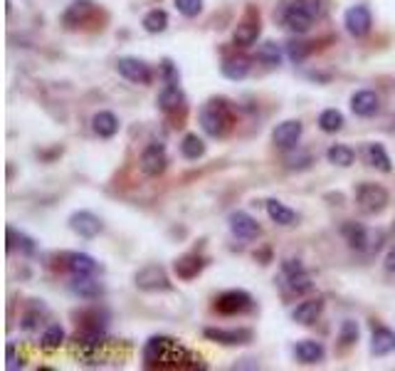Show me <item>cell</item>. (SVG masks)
<instances>
[{
    "label": "cell",
    "mask_w": 395,
    "mask_h": 371,
    "mask_svg": "<svg viewBox=\"0 0 395 371\" xmlns=\"http://www.w3.org/2000/svg\"><path fill=\"white\" fill-rule=\"evenodd\" d=\"M144 366L148 369H166V371H195L208 369V364L198 354L180 347L176 339L156 334L144 347Z\"/></svg>",
    "instance_id": "cell-1"
},
{
    "label": "cell",
    "mask_w": 395,
    "mask_h": 371,
    "mask_svg": "<svg viewBox=\"0 0 395 371\" xmlns=\"http://www.w3.org/2000/svg\"><path fill=\"white\" fill-rule=\"evenodd\" d=\"M198 121H201L203 131H206L208 137H225L230 129H233V107H230L228 99L222 97H212L208 99L206 104L201 107L198 112Z\"/></svg>",
    "instance_id": "cell-2"
},
{
    "label": "cell",
    "mask_w": 395,
    "mask_h": 371,
    "mask_svg": "<svg viewBox=\"0 0 395 371\" xmlns=\"http://www.w3.org/2000/svg\"><path fill=\"white\" fill-rule=\"evenodd\" d=\"M341 233L348 245L358 252H378L380 243H383V233H373V230L363 228L361 223H353V220L341 225Z\"/></svg>",
    "instance_id": "cell-3"
},
{
    "label": "cell",
    "mask_w": 395,
    "mask_h": 371,
    "mask_svg": "<svg viewBox=\"0 0 395 371\" xmlns=\"http://www.w3.org/2000/svg\"><path fill=\"white\" fill-rule=\"evenodd\" d=\"M388 201H390L388 191L378 183H361L356 188V206L361 208V213L366 215L380 213V211L388 206Z\"/></svg>",
    "instance_id": "cell-4"
},
{
    "label": "cell",
    "mask_w": 395,
    "mask_h": 371,
    "mask_svg": "<svg viewBox=\"0 0 395 371\" xmlns=\"http://www.w3.org/2000/svg\"><path fill=\"white\" fill-rule=\"evenodd\" d=\"M281 278H284V287H287L292 295H307V292L314 289V282H311V278L307 275L304 265L299 260H292V257L281 262Z\"/></svg>",
    "instance_id": "cell-5"
},
{
    "label": "cell",
    "mask_w": 395,
    "mask_h": 371,
    "mask_svg": "<svg viewBox=\"0 0 395 371\" xmlns=\"http://www.w3.org/2000/svg\"><path fill=\"white\" fill-rule=\"evenodd\" d=\"M136 287L144 289V292H171L173 289V282L168 280L166 270L161 265H146L141 268L134 278Z\"/></svg>",
    "instance_id": "cell-6"
},
{
    "label": "cell",
    "mask_w": 395,
    "mask_h": 371,
    "mask_svg": "<svg viewBox=\"0 0 395 371\" xmlns=\"http://www.w3.org/2000/svg\"><path fill=\"white\" fill-rule=\"evenodd\" d=\"M252 295L245 292V289H225L220 297L215 300V310L225 317H233V315H245V312L252 310Z\"/></svg>",
    "instance_id": "cell-7"
},
{
    "label": "cell",
    "mask_w": 395,
    "mask_h": 371,
    "mask_svg": "<svg viewBox=\"0 0 395 371\" xmlns=\"http://www.w3.org/2000/svg\"><path fill=\"white\" fill-rule=\"evenodd\" d=\"M262 33V25H260V13L255 8H249L247 15L238 22V28L233 33V43L240 45V47H249V45H255L257 38Z\"/></svg>",
    "instance_id": "cell-8"
},
{
    "label": "cell",
    "mask_w": 395,
    "mask_h": 371,
    "mask_svg": "<svg viewBox=\"0 0 395 371\" xmlns=\"http://www.w3.org/2000/svg\"><path fill=\"white\" fill-rule=\"evenodd\" d=\"M203 334H206V339L222 344V347H242V344L252 342V329H247V327H233V329L208 327Z\"/></svg>",
    "instance_id": "cell-9"
},
{
    "label": "cell",
    "mask_w": 395,
    "mask_h": 371,
    "mask_svg": "<svg viewBox=\"0 0 395 371\" xmlns=\"http://www.w3.org/2000/svg\"><path fill=\"white\" fill-rule=\"evenodd\" d=\"M116 72L134 84H148L153 77L151 67L144 60H139V57H119V60H116Z\"/></svg>",
    "instance_id": "cell-10"
},
{
    "label": "cell",
    "mask_w": 395,
    "mask_h": 371,
    "mask_svg": "<svg viewBox=\"0 0 395 371\" xmlns=\"http://www.w3.org/2000/svg\"><path fill=\"white\" fill-rule=\"evenodd\" d=\"M343 25H346V30L353 38H366L371 33V28H373V15H371V10L366 6H353L343 15Z\"/></svg>",
    "instance_id": "cell-11"
},
{
    "label": "cell",
    "mask_w": 395,
    "mask_h": 371,
    "mask_svg": "<svg viewBox=\"0 0 395 371\" xmlns=\"http://www.w3.org/2000/svg\"><path fill=\"white\" fill-rule=\"evenodd\" d=\"M97 13V6L92 0H75L72 6H67V10L62 13V25L67 30H77L82 25H87L92 20V15Z\"/></svg>",
    "instance_id": "cell-12"
},
{
    "label": "cell",
    "mask_w": 395,
    "mask_h": 371,
    "mask_svg": "<svg viewBox=\"0 0 395 371\" xmlns=\"http://www.w3.org/2000/svg\"><path fill=\"white\" fill-rule=\"evenodd\" d=\"M302 121L299 119H287L281 121V124H277V129L272 131V142H274L277 149H284V151H289V149H294L299 144V139H302Z\"/></svg>",
    "instance_id": "cell-13"
},
{
    "label": "cell",
    "mask_w": 395,
    "mask_h": 371,
    "mask_svg": "<svg viewBox=\"0 0 395 371\" xmlns=\"http://www.w3.org/2000/svg\"><path fill=\"white\" fill-rule=\"evenodd\" d=\"M228 225H230V233H233L235 238H240V241H255V238H260V233H262L257 220L249 213H245V211L230 213Z\"/></svg>",
    "instance_id": "cell-14"
},
{
    "label": "cell",
    "mask_w": 395,
    "mask_h": 371,
    "mask_svg": "<svg viewBox=\"0 0 395 371\" xmlns=\"http://www.w3.org/2000/svg\"><path fill=\"white\" fill-rule=\"evenodd\" d=\"M168 166L166 146L163 144H148L141 153V171L146 176H161Z\"/></svg>",
    "instance_id": "cell-15"
},
{
    "label": "cell",
    "mask_w": 395,
    "mask_h": 371,
    "mask_svg": "<svg viewBox=\"0 0 395 371\" xmlns=\"http://www.w3.org/2000/svg\"><path fill=\"white\" fill-rule=\"evenodd\" d=\"M70 228L72 233H77L79 238H97L99 233H102V220L97 218L94 213H89V211H77V213L70 215Z\"/></svg>",
    "instance_id": "cell-16"
},
{
    "label": "cell",
    "mask_w": 395,
    "mask_h": 371,
    "mask_svg": "<svg viewBox=\"0 0 395 371\" xmlns=\"http://www.w3.org/2000/svg\"><path fill=\"white\" fill-rule=\"evenodd\" d=\"M351 112L363 119H371L380 112V97L373 89H361L351 97Z\"/></svg>",
    "instance_id": "cell-17"
},
{
    "label": "cell",
    "mask_w": 395,
    "mask_h": 371,
    "mask_svg": "<svg viewBox=\"0 0 395 371\" xmlns=\"http://www.w3.org/2000/svg\"><path fill=\"white\" fill-rule=\"evenodd\" d=\"M65 265L72 273V278H89V275L99 273V262L87 252H70Z\"/></svg>",
    "instance_id": "cell-18"
},
{
    "label": "cell",
    "mask_w": 395,
    "mask_h": 371,
    "mask_svg": "<svg viewBox=\"0 0 395 371\" xmlns=\"http://www.w3.org/2000/svg\"><path fill=\"white\" fill-rule=\"evenodd\" d=\"M203 268H206V257L198 255V252H185V255H180L178 260L173 262V270L180 280L198 278V275L203 273Z\"/></svg>",
    "instance_id": "cell-19"
},
{
    "label": "cell",
    "mask_w": 395,
    "mask_h": 371,
    "mask_svg": "<svg viewBox=\"0 0 395 371\" xmlns=\"http://www.w3.org/2000/svg\"><path fill=\"white\" fill-rule=\"evenodd\" d=\"M311 22H314V17L309 15L299 3H292V6L284 10V25H287L292 33H297V35L309 33V30H311Z\"/></svg>",
    "instance_id": "cell-20"
},
{
    "label": "cell",
    "mask_w": 395,
    "mask_h": 371,
    "mask_svg": "<svg viewBox=\"0 0 395 371\" xmlns=\"http://www.w3.org/2000/svg\"><path fill=\"white\" fill-rule=\"evenodd\" d=\"M158 107H161V112H166V114H176V112H183L185 109V94L183 89L178 87V84H166V87L161 89V94H158Z\"/></svg>",
    "instance_id": "cell-21"
},
{
    "label": "cell",
    "mask_w": 395,
    "mask_h": 371,
    "mask_svg": "<svg viewBox=\"0 0 395 371\" xmlns=\"http://www.w3.org/2000/svg\"><path fill=\"white\" fill-rule=\"evenodd\" d=\"M294 356H297V361H302V364H319V361H324L326 349H324V344L316 342V339H302V342L294 347Z\"/></svg>",
    "instance_id": "cell-22"
},
{
    "label": "cell",
    "mask_w": 395,
    "mask_h": 371,
    "mask_svg": "<svg viewBox=\"0 0 395 371\" xmlns=\"http://www.w3.org/2000/svg\"><path fill=\"white\" fill-rule=\"evenodd\" d=\"M220 72L228 80H233V82H240V80H245V77L249 75V57L247 55H228L225 60H222L220 65Z\"/></svg>",
    "instance_id": "cell-23"
},
{
    "label": "cell",
    "mask_w": 395,
    "mask_h": 371,
    "mask_svg": "<svg viewBox=\"0 0 395 371\" xmlns=\"http://www.w3.org/2000/svg\"><path fill=\"white\" fill-rule=\"evenodd\" d=\"M321 310H324V297H314V300L299 302L292 312V319L299 324H314L319 319Z\"/></svg>",
    "instance_id": "cell-24"
},
{
    "label": "cell",
    "mask_w": 395,
    "mask_h": 371,
    "mask_svg": "<svg viewBox=\"0 0 395 371\" xmlns=\"http://www.w3.org/2000/svg\"><path fill=\"white\" fill-rule=\"evenodd\" d=\"M363 156H366V164L373 166V169H378V171H383V174H390V171H393V161H390V156H388V151H385L383 144H378V142L366 144Z\"/></svg>",
    "instance_id": "cell-25"
},
{
    "label": "cell",
    "mask_w": 395,
    "mask_h": 371,
    "mask_svg": "<svg viewBox=\"0 0 395 371\" xmlns=\"http://www.w3.org/2000/svg\"><path fill=\"white\" fill-rule=\"evenodd\" d=\"M395 351V332L388 327H373V337H371V354L373 356H388Z\"/></svg>",
    "instance_id": "cell-26"
},
{
    "label": "cell",
    "mask_w": 395,
    "mask_h": 371,
    "mask_svg": "<svg viewBox=\"0 0 395 371\" xmlns=\"http://www.w3.org/2000/svg\"><path fill=\"white\" fill-rule=\"evenodd\" d=\"M70 289H72V295L82 297V300H97L104 292L102 282L94 280V275H89V278H72Z\"/></svg>",
    "instance_id": "cell-27"
},
{
    "label": "cell",
    "mask_w": 395,
    "mask_h": 371,
    "mask_svg": "<svg viewBox=\"0 0 395 371\" xmlns=\"http://www.w3.org/2000/svg\"><path fill=\"white\" fill-rule=\"evenodd\" d=\"M267 215H270V220L277 225H294L299 220V215L294 213L292 208L284 206V203L277 201V198H270V201H267Z\"/></svg>",
    "instance_id": "cell-28"
},
{
    "label": "cell",
    "mask_w": 395,
    "mask_h": 371,
    "mask_svg": "<svg viewBox=\"0 0 395 371\" xmlns=\"http://www.w3.org/2000/svg\"><path fill=\"white\" fill-rule=\"evenodd\" d=\"M92 129L97 137L111 139L116 131H119V119H116L111 112H97V114L92 116Z\"/></svg>",
    "instance_id": "cell-29"
},
{
    "label": "cell",
    "mask_w": 395,
    "mask_h": 371,
    "mask_svg": "<svg viewBox=\"0 0 395 371\" xmlns=\"http://www.w3.org/2000/svg\"><path fill=\"white\" fill-rule=\"evenodd\" d=\"M326 158H329V164L341 166V169H348V166L353 164L356 153H353V149L346 146V144H334V146L326 149Z\"/></svg>",
    "instance_id": "cell-30"
},
{
    "label": "cell",
    "mask_w": 395,
    "mask_h": 371,
    "mask_svg": "<svg viewBox=\"0 0 395 371\" xmlns=\"http://www.w3.org/2000/svg\"><path fill=\"white\" fill-rule=\"evenodd\" d=\"M141 25H144V30L151 35L163 33V30L168 28V13L161 10V8H153V10H148L146 15H144V22H141Z\"/></svg>",
    "instance_id": "cell-31"
},
{
    "label": "cell",
    "mask_w": 395,
    "mask_h": 371,
    "mask_svg": "<svg viewBox=\"0 0 395 371\" xmlns=\"http://www.w3.org/2000/svg\"><path fill=\"white\" fill-rule=\"evenodd\" d=\"M62 342H65V329H62V324H49L42 332V337H40V349L54 351V349H60Z\"/></svg>",
    "instance_id": "cell-32"
},
{
    "label": "cell",
    "mask_w": 395,
    "mask_h": 371,
    "mask_svg": "<svg viewBox=\"0 0 395 371\" xmlns=\"http://www.w3.org/2000/svg\"><path fill=\"white\" fill-rule=\"evenodd\" d=\"M180 153H183L188 161H198V158L206 153V142H203L198 134H185L183 142H180Z\"/></svg>",
    "instance_id": "cell-33"
},
{
    "label": "cell",
    "mask_w": 395,
    "mask_h": 371,
    "mask_svg": "<svg viewBox=\"0 0 395 371\" xmlns=\"http://www.w3.org/2000/svg\"><path fill=\"white\" fill-rule=\"evenodd\" d=\"M20 248L25 255H33L35 252V241L33 238H27L25 233H17L13 225H8V250H15Z\"/></svg>",
    "instance_id": "cell-34"
},
{
    "label": "cell",
    "mask_w": 395,
    "mask_h": 371,
    "mask_svg": "<svg viewBox=\"0 0 395 371\" xmlns=\"http://www.w3.org/2000/svg\"><path fill=\"white\" fill-rule=\"evenodd\" d=\"M319 129L326 134H336L343 129V114L339 109H324L319 114Z\"/></svg>",
    "instance_id": "cell-35"
},
{
    "label": "cell",
    "mask_w": 395,
    "mask_h": 371,
    "mask_svg": "<svg viewBox=\"0 0 395 371\" xmlns=\"http://www.w3.org/2000/svg\"><path fill=\"white\" fill-rule=\"evenodd\" d=\"M257 60L267 67H277L281 65V50L277 47V43L267 40V43H262L260 47H257Z\"/></svg>",
    "instance_id": "cell-36"
},
{
    "label": "cell",
    "mask_w": 395,
    "mask_h": 371,
    "mask_svg": "<svg viewBox=\"0 0 395 371\" xmlns=\"http://www.w3.org/2000/svg\"><path fill=\"white\" fill-rule=\"evenodd\" d=\"M45 315H47V310H45L42 305H40V307H33V310H27L25 315H22V319H20V327L25 329V332H35V329H38L40 324H42Z\"/></svg>",
    "instance_id": "cell-37"
},
{
    "label": "cell",
    "mask_w": 395,
    "mask_h": 371,
    "mask_svg": "<svg viewBox=\"0 0 395 371\" xmlns=\"http://www.w3.org/2000/svg\"><path fill=\"white\" fill-rule=\"evenodd\" d=\"M309 52H311V43H299V40L287 43V57L294 62V65H299V62L307 60Z\"/></svg>",
    "instance_id": "cell-38"
},
{
    "label": "cell",
    "mask_w": 395,
    "mask_h": 371,
    "mask_svg": "<svg viewBox=\"0 0 395 371\" xmlns=\"http://www.w3.org/2000/svg\"><path fill=\"white\" fill-rule=\"evenodd\" d=\"M358 337H361V329H358V322H353V319H343L341 332H339V342H341L343 347H351V344H356V342H358Z\"/></svg>",
    "instance_id": "cell-39"
},
{
    "label": "cell",
    "mask_w": 395,
    "mask_h": 371,
    "mask_svg": "<svg viewBox=\"0 0 395 371\" xmlns=\"http://www.w3.org/2000/svg\"><path fill=\"white\" fill-rule=\"evenodd\" d=\"M176 8H178L180 15L185 17H195L203 13V0H173Z\"/></svg>",
    "instance_id": "cell-40"
},
{
    "label": "cell",
    "mask_w": 395,
    "mask_h": 371,
    "mask_svg": "<svg viewBox=\"0 0 395 371\" xmlns=\"http://www.w3.org/2000/svg\"><path fill=\"white\" fill-rule=\"evenodd\" d=\"M161 72H163V80H166V84H178V80H180V72H178V67L173 65V60H163L161 62Z\"/></svg>",
    "instance_id": "cell-41"
},
{
    "label": "cell",
    "mask_w": 395,
    "mask_h": 371,
    "mask_svg": "<svg viewBox=\"0 0 395 371\" xmlns=\"http://www.w3.org/2000/svg\"><path fill=\"white\" fill-rule=\"evenodd\" d=\"M297 3H299V6H302L304 10H307L311 17H321V15H324V10H326L324 0H297Z\"/></svg>",
    "instance_id": "cell-42"
},
{
    "label": "cell",
    "mask_w": 395,
    "mask_h": 371,
    "mask_svg": "<svg viewBox=\"0 0 395 371\" xmlns=\"http://www.w3.org/2000/svg\"><path fill=\"white\" fill-rule=\"evenodd\" d=\"M289 169H309L311 166V156L309 153H299V156H287Z\"/></svg>",
    "instance_id": "cell-43"
},
{
    "label": "cell",
    "mask_w": 395,
    "mask_h": 371,
    "mask_svg": "<svg viewBox=\"0 0 395 371\" xmlns=\"http://www.w3.org/2000/svg\"><path fill=\"white\" fill-rule=\"evenodd\" d=\"M8 369L15 371V369H22V364H17V356H15V344H8Z\"/></svg>",
    "instance_id": "cell-44"
},
{
    "label": "cell",
    "mask_w": 395,
    "mask_h": 371,
    "mask_svg": "<svg viewBox=\"0 0 395 371\" xmlns=\"http://www.w3.org/2000/svg\"><path fill=\"white\" fill-rule=\"evenodd\" d=\"M383 265H385V270H388V273H395V245L388 250V255H385V262H383Z\"/></svg>",
    "instance_id": "cell-45"
}]
</instances>
